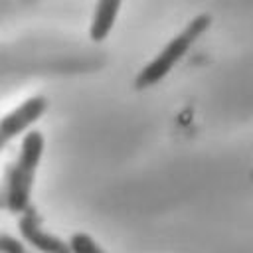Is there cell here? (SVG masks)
Here are the masks:
<instances>
[{"label":"cell","instance_id":"1","mask_svg":"<svg viewBox=\"0 0 253 253\" xmlns=\"http://www.w3.org/2000/svg\"><path fill=\"white\" fill-rule=\"evenodd\" d=\"M43 152V134L40 130L26 132L16 162L6 168L4 186L0 188V208L12 213H24L32 204V186L36 168Z\"/></svg>","mask_w":253,"mask_h":253},{"label":"cell","instance_id":"2","mask_svg":"<svg viewBox=\"0 0 253 253\" xmlns=\"http://www.w3.org/2000/svg\"><path fill=\"white\" fill-rule=\"evenodd\" d=\"M211 24V16L210 14H198L194 20H190L184 30L180 34H176L134 77V87L136 89H146L156 85L158 81H162L172 67L190 51V47L194 45V42L210 28Z\"/></svg>","mask_w":253,"mask_h":253},{"label":"cell","instance_id":"3","mask_svg":"<svg viewBox=\"0 0 253 253\" xmlns=\"http://www.w3.org/2000/svg\"><path fill=\"white\" fill-rule=\"evenodd\" d=\"M47 109V99L42 95H34L20 103L14 111L0 119V150L20 132H24L32 123H36Z\"/></svg>","mask_w":253,"mask_h":253},{"label":"cell","instance_id":"4","mask_svg":"<svg viewBox=\"0 0 253 253\" xmlns=\"http://www.w3.org/2000/svg\"><path fill=\"white\" fill-rule=\"evenodd\" d=\"M18 231L24 237V241H28L34 249H38L42 253H71L69 245L63 239H59L57 235H53L42 227L40 215L34 206H30L24 213H20Z\"/></svg>","mask_w":253,"mask_h":253},{"label":"cell","instance_id":"5","mask_svg":"<svg viewBox=\"0 0 253 253\" xmlns=\"http://www.w3.org/2000/svg\"><path fill=\"white\" fill-rule=\"evenodd\" d=\"M119 10H121V2H111V0H103L95 6L93 20L89 26V38L93 42H103L109 36Z\"/></svg>","mask_w":253,"mask_h":253},{"label":"cell","instance_id":"6","mask_svg":"<svg viewBox=\"0 0 253 253\" xmlns=\"http://www.w3.org/2000/svg\"><path fill=\"white\" fill-rule=\"evenodd\" d=\"M67 245H69L71 253H107L89 233H83V231L73 233Z\"/></svg>","mask_w":253,"mask_h":253},{"label":"cell","instance_id":"7","mask_svg":"<svg viewBox=\"0 0 253 253\" xmlns=\"http://www.w3.org/2000/svg\"><path fill=\"white\" fill-rule=\"evenodd\" d=\"M0 253H32V251H28L20 239L4 233L0 235Z\"/></svg>","mask_w":253,"mask_h":253},{"label":"cell","instance_id":"8","mask_svg":"<svg viewBox=\"0 0 253 253\" xmlns=\"http://www.w3.org/2000/svg\"><path fill=\"white\" fill-rule=\"evenodd\" d=\"M251 178H253V174H251Z\"/></svg>","mask_w":253,"mask_h":253}]
</instances>
